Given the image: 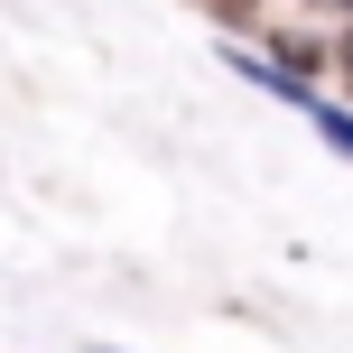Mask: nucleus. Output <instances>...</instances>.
<instances>
[{
  "mask_svg": "<svg viewBox=\"0 0 353 353\" xmlns=\"http://www.w3.org/2000/svg\"><path fill=\"white\" fill-rule=\"evenodd\" d=\"M298 112H307V121H316V140H325V149H344V159H353V112H335V103H316V93H307Z\"/></svg>",
  "mask_w": 353,
  "mask_h": 353,
  "instance_id": "1",
  "label": "nucleus"
}]
</instances>
